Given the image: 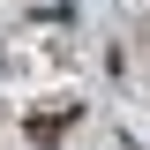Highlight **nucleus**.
Instances as JSON below:
<instances>
[{
  "label": "nucleus",
  "mask_w": 150,
  "mask_h": 150,
  "mask_svg": "<svg viewBox=\"0 0 150 150\" xmlns=\"http://www.w3.org/2000/svg\"><path fill=\"white\" fill-rule=\"evenodd\" d=\"M68 120H75V112H38V120H30L23 135H30L38 150H45V143H60V135H68Z\"/></svg>",
  "instance_id": "obj_1"
}]
</instances>
